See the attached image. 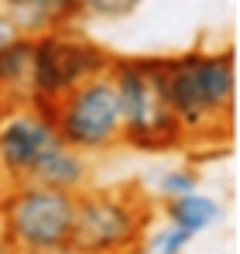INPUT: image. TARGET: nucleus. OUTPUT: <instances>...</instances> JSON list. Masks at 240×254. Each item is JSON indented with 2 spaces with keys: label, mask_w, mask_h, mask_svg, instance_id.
Returning <instances> with one entry per match:
<instances>
[{
  "label": "nucleus",
  "mask_w": 240,
  "mask_h": 254,
  "mask_svg": "<svg viewBox=\"0 0 240 254\" xmlns=\"http://www.w3.org/2000/svg\"><path fill=\"white\" fill-rule=\"evenodd\" d=\"M158 93L189 141H220L234 124L237 55L234 48H192L151 59Z\"/></svg>",
  "instance_id": "f257e3e1"
},
{
  "label": "nucleus",
  "mask_w": 240,
  "mask_h": 254,
  "mask_svg": "<svg viewBox=\"0 0 240 254\" xmlns=\"http://www.w3.org/2000/svg\"><path fill=\"white\" fill-rule=\"evenodd\" d=\"M89 172V158L59 137L48 110L31 103H0V179L7 186L35 182L82 192L93 186Z\"/></svg>",
  "instance_id": "f03ea898"
},
{
  "label": "nucleus",
  "mask_w": 240,
  "mask_h": 254,
  "mask_svg": "<svg viewBox=\"0 0 240 254\" xmlns=\"http://www.w3.org/2000/svg\"><path fill=\"white\" fill-rule=\"evenodd\" d=\"M155 223V199L134 186H86L76 192L72 254H127L144 248L148 227Z\"/></svg>",
  "instance_id": "7ed1b4c3"
},
{
  "label": "nucleus",
  "mask_w": 240,
  "mask_h": 254,
  "mask_svg": "<svg viewBox=\"0 0 240 254\" xmlns=\"http://www.w3.org/2000/svg\"><path fill=\"white\" fill-rule=\"evenodd\" d=\"M76 220V192L52 186H7L0 196V244L10 254L69 251Z\"/></svg>",
  "instance_id": "20e7f679"
},
{
  "label": "nucleus",
  "mask_w": 240,
  "mask_h": 254,
  "mask_svg": "<svg viewBox=\"0 0 240 254\" xmlns=\"http://www.w3.org/2000/svg\"><path fill=\"white\" fill-rule=\"evenodd\" d=\"M110 59L114 55L103 45L76 28H62V31L31 38V76H28L24 103H31L38 110H52L72 89L103 76L110 69Z\"/></svg>",
  "instance_id": "39448f33"
},
{
  "label": "nucleus",
  "mask_w": 240,
  "mask_h": 254,
  "mask_svg": "<svg viewBox=\"0 0 240 254\" xmlns=\"http://www.w3.org/2000/svg\"><path fill=\"white\" fill-rule=\"evenodd\" d=\"M107 76L117 86L120 114H123V144L137 151H172L185 144V134L179 130L158 93L151 59H110Z\"/></svg>",
  "instance_id": "423d86ee"
},
{
  "label": "nucleus",
  "mask_w": 240,
  "mask_h": 254,
  "mask_svg": "<svg viewBox=\"0 0 240 254\" xmlns=\"http://www.w3.org/2000/svg\"><path fill=\"white\" fill-rule=\"evenodd\" d=\"M48 117L59 137L86 158L123 144V114H120L117 86L107 72L72 89L65 100H59L48 110Z\"/></svg>",
  "instance_id": "0eeeda50"
},
{
  "label": "nucleus",
  "mask_w": 240,
  "mask_h": 254,
  "mask_svg": "<svg viewBox=\"0 0 240 254\" xmlns=\"http://www.w3.org/2000/svg\"><path fill=\"white\" fill-rule=\"evenodd\" d=\"M0 14L24 38H38L48 31L76 28L79 0H0Z\"/></svg>",
  "instance_id": "6e6552de"
},
{
  "label": "nucleus",
  "mask_w": 240,
  "mask_h": 254,
  "mask_svg": "<svg viewBox=\"0 0 240 254\" xmlns=\"http://www.w3.org/2000/svg\"><path fill=\"white\" fill-rule=\"evenodd\" d=\"M223 216L220 199L206 196V192H189V196H179V199H165V223L185 230L189 237H199L206 234L216 220Z\"/></svg>",
  "instance_id": "1a4fd4ad"
},
{
  "label": "nucleus",
  "mask_w": 240,
  "mask_h": 254,
  "mask_svg": "<svg viewBox=\"0 0 240 254\" xmlns=\"http://www.w3.org/2000/svg\"><path fill=\"white\" fill-rule=\"evenodd\" d=\"M31 76V38L17 35L0 45V103H24Z\"/></svg>",
  "instance_id": "9d476101"
},
{
  "label": "nucleus",
  "mask_w": 240,
  "mask_h": 254,
  "mask_svg": "<svg viewBox=\"0 0 240 254\" xmlns=\"http://www.w3.org/2000/svg\"><path fill=\"white\" fill-rule=\"evenodd\" d=\"M196 189H199V172L192 165H179V169L161 172V179L155 182L158 199H179V196H189Z\"/></svg>",
  "instance_id": "9b49d317"
},
{
  "label": "nucleus",
  "mask_w": 240,
  "mask_h": 254,
  "mask_svg": "<svg viewBox=\"0 0 240 254\" xmlns=\"http://www.w3.org/2000/svg\"><path fill=\"white\" fill-rule=\"evenodd\" d=\"M144 0H79V17L89 21H120L130 17Z\"/></svg>",
  "instance_id": "f8f14e48"
},
{
  "label": "nucleus",
  "mask_w": 240,
  "mask_h": 254,
  "mask_svg": "<svg viewBox=\"0 0 240 254\" xmlns=\"http://www.w3.org/2000/svg\"><path fill=\"white\" fill-rule=\"evenodd\" d=\"M144 241H148V244H144L148 254H185V248H189L196 237H189L185 230L165 223V227H158V230H155L151 237H144Z\"/></svg>",
  "instance_id": "ddd939ff"
},
{
  "label": "nucleus",
  "mask_w": 240,
  "mask_h": 254,
  "mask_svg": "<svg viewBox=\"0 0 240 254\" xmlns=\"http://www.w3.org/2000/svg\"><path fill=\"white\" fill-rule=\"evenodd\" d=\"M17 35H21V31H17V28H14V24H10V21H7V17H3V14H0V45L14 42V38H17Z\"/></svg>",
  "instance_id": "4468645a"
},
{
  "label": "nucleus",
  "mask_w": 240,
  "mask_h": 254,
  "mask_svg": "<svg viewBox=\"0 0 240 254\" xmlns=\"http://www.w3.org/2000/svg\"><path fill=\"white\" fill-rule=\"evenodd\" d=\"M127 254H148V251L144 248H134V251H127Z\"/></svg>",
  "instance_id": "2eb2a0df"
},
{
  "label": "nucleus",
  "mask_w": 240,
  "mask_h": 254,
  "mask_svg": "<svg viewBox=\"0 0 240 254\" xmlns=\"http://www.w3.org/2000/svg\"><path fill=\"white\" fill-rule=\"evenodd\" d=\"M55 254H72V251H55Z\"/></svg>",
  "instance_id": "dca6fc26"
}]
</instances>
